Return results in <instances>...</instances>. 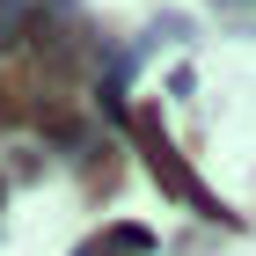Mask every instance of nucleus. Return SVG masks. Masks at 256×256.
Here are the masks:
<instances>
[{"label":"nucleus","instance_id":"1","mask_svg":"<svg viewBox=\"0 0 256 256\" xmlns=\"http://www.w3.org/2000/svg\"><path fill=\"white\" fill-rule=\"evenodd\" d=\"M132 139H139V154H146V168H154V176L168 183V190H176L183 205H205V190H198V183H190V168H183V161H176V146L161 139L154 110H132Z\"/></svg>","mask_w":256,"mask_h":256}]
</instances>
